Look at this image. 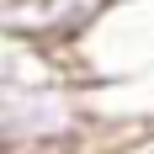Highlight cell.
Returning a JSON list of instances; mask_svg holds the SVG:
<instances>
[{
  "instance_id": "1",
  "label": "cell",
  "mask_w": 154,
  "mask_h": 154,
  "mask_svg": "<svg viewBox=\"0 0 154 154\" xmlns=\"http://www.w3.org/2000/svg\"><path fill=\"white\" fill-rule=\"evenodd\" d=\"M91 133L85 91L75 75L21 80L0 75V154H37V149H75Z\"/></svg>"
},
{
  "instance_id": "2",
  "label": "cell",
  "mask_w": 154,
  "mask_h": 154,
  "mask_svg": "<svg viewBox=\"0 0 154 154\" xmlns=\"http://www.w3.org/2000/svg\"><path fill=\"white\" fill-rule=\"evenodd\" d=\"M37 154H91L85 143H75V149H37Z\"/></svg>"
},
{
  "instance_id": "3",
  "label": "cell",
  "mask_w": 154,
  "mask_h": 154,
  "mask_svg": "<svg viewBox=\"0 0 154 154\" xmlns=\"http://www.w3.org/2000/svg\"><path fill=\"white\" fill-rule=\"evenodd\" d=\"M0 5H11V0H0Z\"/></svg>"
}]
</instances>
